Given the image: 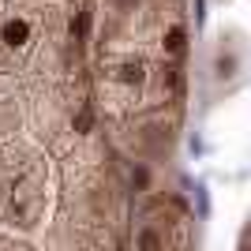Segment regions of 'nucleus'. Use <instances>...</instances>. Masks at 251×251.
Masks as SVG:
<instances>
[{
    "instance_id": "1",
    "label": "nucleus",
    "mask_w": 251,
    "mask_h": 251,
    "mask_svg": "<svg viewBox=\"0 0 251 251\" xmlns=\"http://www.w3.org/2000/svg\"><path fill=\"white\" fill-rule=\"evenodd\" d=\"M191 53L188 0H94L90 105L124 127L165 131L184 101Z\"/></svg>"
}]
</instances>
